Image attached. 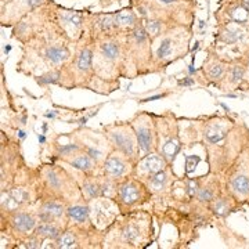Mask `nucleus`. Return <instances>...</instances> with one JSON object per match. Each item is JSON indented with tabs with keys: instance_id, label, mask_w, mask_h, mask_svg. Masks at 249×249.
<instances>
[{
	"instance_id": "11",
	"label": "nucleus",
	"mask_w": 249,
	"mask_h": 249,
	"mask_svg": "<svg viewBox=\"0 0 249 249\" xmlns=\"http://www.w3.org/2000/svg\"><path fill=\"white\" fill-rule=\"evenodd\" d=\"M31 201H32L31 191L25 187L10 188V190H6V193L1 191V209L3 212L6 211V213L14 212L18 209H24Z\"/></svg>"
},
{
	"instance_id": "4",
	"label": "nucleus",
	"mask_w": 249,
	"mask_h": 249,
	"mask_svg": "<svg viewBox=\"0 0 249 249\" xmlns=\"http://www.w3.org/2000/svg\"><path fill=\"white\" fill-rule=\"evenodd\" d=\"M133 126L140 154L148 155L151 152L158 151V133H157V124L152 121V118L148 114L142 112L134 116V119L130 122Z\"/></svg>"
},
{
	"instance_id": "1",
	"label": "nucleus",
	"mask_w": 249,
	"mask_h": 249,
	"mask_svg": "<svg viewBox=\"0 0 249 249\" xmlns=\"http://www.w3.org/2000/svg\"><path fill=\"white\" fill-rule=\"evenodd\" d=\"M106 139L111 145V150L122 152L134 163L140 160V148L137 136L130 122H116L104 127Z\"/></svg>"
},
{
	"instance_id": "21",
	"label": "nucleus",
	"mask_w": 249,
	"mask_h": 249,
	"mask_svg": "<svg viewBox=\"0 0 249 249\" xmlns=\"http://www.w3.org/2000/svg\"><path fill=\"white\" fill-rule=\"evenodd\" d=\"M168 168H169V166H168ZM168 168L158 172L157 175H154L151 178H148V180L145 181V184L148 186L151 193H160V191H163V190L166 188L168 181H169Z\"/></svg>"
},
{
	"instance_id": "24",
	"label": "nucleus",
	"mask_w": 249,
	"mask_h": 249,
	"mask_svg": "<svg viewBox=\"0 0 249 249\" xmlns=\"http://www.w3.org/2000/svg\"><path fill=\"white\" fill-rule=\"evenodd\" d=\"M231 188L238 193V194H242V196H248L249 194V178L248 176H244V175H240V176H235V178L231 180Z\"/></svg>"
},
{
	"instance_id": "22",
	"label": "nucleus",
	"mask_w": 249,
	"mask_h": 249,
	"mask_svg": "<svg viewBox=\"0 0 249 249\" xmlns=\"http://www.w3.org/2000/svg\"><path fill=\"white\" fill-rule=\"evenodd\" d=\"M224 137H226V130L223 129L220 124H211L205 129V139H206V142L216 144V142H222Z\"/></svg>"
},
{
	"instance_id": "30",
	"label": "nucleus",
	"mask_w": 249,
	"mask_h": 249,
	"mask_svg": "<svg viewBox=\"0 0 249 249\" xmlns=\"http://www.w3.org/2000/svg\"><path fill=\"white\" fill-rule=\"evenodd\" d=\"M242 4H244V6H245V7L249 10V0H242Z\"/></svg>"
},
{
	"instance_id": "32",
	"label": "nucleus",
	"mask_w": 249,
	"mask_h": 249,
	"mask_svg": "<svg viewBox=\"0 0 249 249\" xmlns=\"http://www.w3.org/2000/svg\"><path fill=\"white\" fill-rule=\"evenodd\" d=\"M248 68H249V57H248Z\"/></svg>"
},
{
	"instance_id": "27",
	"label": "nucleus",
	"mask_w": 249,
	"mask_h": 249,
	"mask_svg": "<svg viewBox=\"0 0 249 249\" xmlns=\"http://www.w3.org/2000/svg\"><path fill=\"white\" fill-rule=\"evenodd\" d=\"M229 76H230V82L231 83H240L241 80L244 79V76H245V68L242 65L235 64V65L230 67Z\"/></svg>"
},
{
	"instance_id": "8",
	"label": "nucleus",
	"mask_w": 249,
	"mask_h": 249,
	"mask_svg": "<svg viewBox=\"0 0 249 249\" xmlns=\"http://www.w3.org/2000/svg\"><path fill=\"white\" fill-rule=\"evenodd\" d=\"M150 231V220L139 222L137 219L126 220L119 227V238L126 247H139L144 244Z\"/></svg>"
},
{
	"instance_id": "26",
	"label": "nucleus",
	"mask_w": 249,
	"mask_h": 249,
	"mask_svg": "<svg viewBox=\"0 0 249 249\" xmlns=\"http://www.w3.org/2000/svg\"><path fill=\"white\" fill-rule=\"evenodd\" d=\"M224 72H226V65L220 61L212 62V64L208 67V76L213 80L220 79L223 75H224Z\"/></svg>"
},
{
	"instance_id": "9",
	"label": "nucleus",
	"mask_w": 249,
	"mask_h": 249,
	"mask_svg": "<svg viewBox=\"0 0 249 249\" xmlns=\"http://www.w3.org/2000/svg\"><path fill=\"white\" fill-rule=\"evenodd\" d=\"M168 166H169V163L163 158V155H160L158 151L151 152L137 160V163L134 165L133 175L145 183L148 178H151L154 175H157L160 170L166 169Z\"/></svg>"
},
{
	"instance_id": "7",
	"label": "nucleus",
	"mask_w": 249,
	"mask_h": 249,
	"mask_svg": "<svg viewBox=\"0 0 249 249\" xmlns=\"http://www.w3.org/2000/svg\"><path fill=\"white\" fill-rule=\"evenodd\" d=\"M43 172V180H45L46 188L53 194L54 198L58 199H65L68 193H72V188L70 187V183L72 181V178L64 169H58L55 166H47Z\"/></svg>"
},
{
	"instance_id": "29",
	"label": "nucleus",
	"mask_w": 249,
	"mask_h": 249,
	"mask_svg": "<svg viewBox=\"0 0 249 249\" xmlns=\"http://www.w3.org/2000/svg\"><path fill=\"white\" fill-rule=\"evenodd\" d=\"M199 201H213V191L209 187H202L196 193Z\"/></svg>"
},
{
	"instance_id": "23",
	"label": "nucleus",
	"mask_w": 249,
	"mask_h": 249,
	"mask_svg": "<svg viewBox=\"0 0 249 249\" xmlns=\"http://www.w3.org/2000/svg\"><path fill=\"white\" fill-rule=\"evenodd\" d=\"M61 78H62V71L61 68L58 70H52V71H47L42 75H37L36 76V82L39 85H54V83H61Z\"/></svg>"
},
{
	"instance_id": "16",
	"label": "nucleus",
	"mask_w": 249,
	"mask_h": 249,
	"mask_svg": "<svg viewBox=\"0 0 249 249\" xmlns=\"http://www.w3.org/2000/svg\"><path fill=\"white\" fill-rule=\"evenodd\" d=\"M67 216H68V220L73 223V226L83 227L85 224L89 223L90 208L88 205L79 204V202L68 205V208H67Z\"/></svg>"
},
{
	"instance_id": "12",
	"label": "nucleus",
	"mask_w": 249,
	"mask_h": 249,
	"mask_svg": "<svg viewBox=\"0 0 249 249\" xmlns=\"http://www.w3.org/2000/svg\"><path fill=\"white\" fill-rule=\"evenodd\" d=\"M93 220H96L97 226L100 223H103L104 226H108L114 222V219L118 214L119 206L114 202L112 198H106V196H98L96 199H93Z\"/></svg>"
},
{
	"instance_id": "2",
	"label": "nucleus",
	"mask_w": 249,
	"mask_h": 249,
	"mask_svg": "<svg viewBox=\"0 0 249 249\" xmlns=\"http://www.w3.org/2000/svg\"><path fill=\"white\" fill-rule=\"evenodd\" d=\"M151 194L148 186L142 180L137 178L134 175H129L118 181V190L114 199L119 209L126 212L145 204L151 198Z\"/></svg>"
},
{
	"instance_id": "20",
	"label": "nucleus",
	"mask_w": 249,
	"mask_h": 249,
	"mask_svg": "<svg viewBox=\"0 0 249 249\" xmlns=\"http://www.w3.org/2000/svg\"><path fill=\"white\" fill-rule=\"evenodd\" d=\"M76 227L73 226V229H65L60 234V237L55 240V248L61 249H71V248H80V242L78 240V234H76Z\"/></svg>"
},
{
	"instance_id": "25",
	"label": "nucleus",
	"mask_w": 249,
	"mask_h": 249,
	"mask_svg": "<svg viewBox=\"0 0 249 249\" xmlns=\"http://www.w3.org/2000/svg\"><path fill=\"white\" fill-rule=\"evenodd\" d=\"M229 14L231 16L234 22H237V24H245V22H248L249 10L242 3L238 4V6H235V7H232Z\"/></svg>"
},
{
	"instance_id": "5",
	"label": "nucleus",
	"mask_w": 249,
	"mask_h": 249,
	"mask_svg": "<svg viewBox=\"0 0 249 249\" xmlns=\"http://www.w3.org/2000/svg\"><path fill=\"white\" fill-rule=\"evenodd\" d=\"M134 165L133 160H129L122 152L111 150L101 165V175L119 181L129 175H133Z\"/></svg>"
},
{
	"instance_id": "17",
	"label": "nucleus",
	"mask_w": 249,
	"mask_h": 249,
	"mask_svg": "<svg viewBox=\"0 0 249 249\" xmlns=\"http://www.w3.org/2000/svg\"><path fill=\"white\" fill-rule=\"evenodd\" d=\"M142 24L147 35L150 36L151 42L166 34V22L162 18H142Z\"/></svg>"
},
{
	"instance_id": "15",
	"label": "nucleus",
	"mask_w": 249,
	"mask_h": 249,
	"mask_svg": "<svg viewBox=\"0 0 249 249\" xmlns=\"http://www.w3.org/2000/svg\"><path fill=\"white\" fill-rule=\"evenodd\" d=\"M176 40L173 36H170L168 32L165 35H162L160 45L157 47V52H155V57H154V61L162 64V62H169L172 61V57L175 54V49H176Z\"/></svg>"
},
{
	"instance_id": "19",
	"label": "nucleus",
	"mask_w": 249,
	"mask_h": 249,
	"mask_svg": "<svg viewBox=\"0 0 249 249\" xmlns=\"http://www.w3.org/2000/svg\"><path fill=\"white\" fill-rule=\"evenodd\" d=\"M82 196L86 198V201H93L98 196H101V190H100V175L94 176H88L85 175L83 183H82Z\"/></svg>"
},
{
	"instance_id": "28",
	"label": "nucleus",
	"mask_w": 249,
	"mask_h": 249,
	"mask_svg": "<svg viewBox=\"0 0 249 249\" xmlns=\"http://www.w3.org/2000/svg\"><path fill=\"white\" fill-rule=\"evenodd\" d=\"M212 209L216 214L219 216H224V214L229 212L230 206L227 204V201H224L223 198H219V199H213L212 202Z\"/></svg>"
},
{
	"instance_id": "10",
	"label": "nucleus",
	"mask_w": 249,
	"mask_h": 249,
	"mask_svg": "<svg viewBox=\"0 0 249 249\" xmlns=\"http://www.w3.org/2000/svg\"><path fill=\"white\" fill-rule=\"evenodd\" d=\"M93 57H94V50H93V37H91L89 45L79 46L73 58L70 60L65 65L72 67V73L78 72L80 75L86 76V79H89V76L94 75Z\"/></svg>"
},
{
	"instance_id": "31",
	"label": "nucleus",
	"mask_w": 249,
	"mask_h": 249,
	"mask_svg": "<svg viewBox=\"0 0 249 249\" xmlns=\"http://www.w3.org/2000/svg\"><path fill=\"white\" fill-rule=\"evenodd\" d=\"M10 1H13V0H1V4H4V3H10Z\"/></svg>"
},
{
	"instance_id": "18",
	"label": "nucleus",
	"mask_w": 249,
	"mask_h": 249,
	"mask_svg": "<svg viewBox=\"0 0 249 249\" xmlns=\"http://www.w3.org/2000/svg\"><path fill=\"white\" fill-rule=\"evenodd\" d=\"M65 229V226H61L58 223H39L34 234L40 237L42 240L55 241Z\"/></svg>"
},
{
	"instance_id": "3",
	"label": "nucleus",
	"mask_w": 249,
	"mask_h": 249,
	"mask_svg": "<svg viewBox=\"0 0 249 249\" xmlns=\"http://www.w3.org/2000/svg\"><path fill=\"white\" fill-rule=\"evenodd\" d=\"M52 19H53L54 25L60 29V32L70 42L79 40L85 34V25H86L85 16L76 10L64 9L53 3Z\"/></svg>"
},
{
	"instance_id": "13",
	"label": "nucleus",
	"mask_w": 249,
	"mask_h": 249,
	"mask_svg": "<svg viewBox=\"0 0 249 249\" xmlns=\"http://www.w3.org/2000/svg\"><path fill=\"white\" fill-rule=\"evenodd\" d=\"M64 162H67L73 169L79 170L83 175H88V176H94L97 168H101V166H98L97 162L93 160L89 154H86V152L83 151V150L73 154L72 157L67 158Z\"/></svg>"
},
{
	"instance_id": "14",
	"label": "nucleus",
	"mask_w": 249,
	"mask_h": 249,
	"mask_svg": "<svg viewBox=\"0 0 249 249\" xmlns=\"http://www.w3.org/2000/svg\"><path fill=\"white\" fill-rule=\"evenodd\" d=\"M139 22L140 19L137 18L136 11L124 9L114 13V25L118 34H129L139 25Z\"/></svg>"
},
{
	"instance_id": "6",
	"label": "nucleus",
	"mask_w": 249,
	"mask_h": 249,
	"mask_svg": "<svg viewBox=\"0 0 249 249\" xmlns=\"http://www.w3.org/2000/svg\"><path fill=\"white\" fill-rule=\"evenodd\" d=\"M7 223L13 235H18L19 240H25L31 234H34L39 219H37V213L29 212L24 208L7 213Z\"/></svg>"
}]
</instances>
